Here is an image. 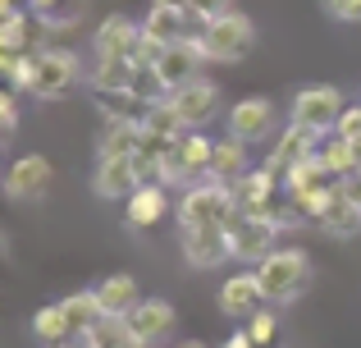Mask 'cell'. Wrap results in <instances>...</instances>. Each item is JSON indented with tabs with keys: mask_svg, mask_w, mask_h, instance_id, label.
Here are the masks:
<instances>
[{
	"mask_svg": "<svg viewBox=\"0 0 361 348\" xmlns=\"http://www.w3.org/2000/svg\"><path fill=\"white\" fill-rule=\"evenodd\" d=\"M256 280L265 289V303L288 307L311 289V257L298 248H274L265 261H256Z\"/></svg>",
	"mask_w": 361,
	"mask_h": 348,
	"instance_id": "cell-1",
	"label": "cell"
},
{
	"mask_svg": "<svg viewBox=\"0 0 361 348\" xmlns=\"http://www.w3.org/2000/svg\"><path fill=\"white\" fill-rule=\"evenodd\" d=\"M197 42H202V51H206V64H238V60H247V51H252L256 28L238 9H224V14H215V18L202 23Z\"/></svg>",
	"mask_w": 361,
	"mask_h": 348,
	"instance_id": "cell-2",
	"label": "cell"
},
{
	"mask_svg": "<svg viewBox=\"0 0 361 348\" xmlns=\"http://www.w3.org/2000/svg\"><path fill=\"white\" fill-rule=\"evenodd\" d=\"M233 211H238L233 184H224V179H197L183 193L174 215H178V229H192V224H229Z\"/></svg>",
	"mask_w": 361,
	"mask_h": 348,
	"instance_id": "cell-3",
	"label": "cell"
},
{
	"mask_svg": "<svg viewBox=\"0 0 361 348\" xmlns=\"http://www.w3.org/2000/svg\"><path fill=\"white\" fill-rule=\"evenodd\" d=\"M279 215L274 211H233L229 215V252L247 266L265 261L274 252V239H279Z\"/></svg>",
	"mask_w": 361,
	"mask_h": 348,
	"instance_id": "cell-4",
	"label": "cell"
},
{
	"mask_svg": "<svg viewBox=\"0 0 361 348\" xmlns=\"http://www.w3.org/2000/svg\"><path fill=\"white\" fill-rule=\"evenodd\" d=\"M78 78H82V69H78V55H73V51H64V46L32 51V83H27V92H32L37 101L64 97Z\"/></svg>",
	"mask_w": 361,
	"mask_h": 348,
	"instance_id": "cell-5",
	"label": "cell"
},
{
	"mask_svg": "<svg viewBox=\"0 0 361 348\" xmlns=\"http://www.w3.org/2000/svg\"><path fill=\"white\" fill-rule=\"evenodd\" d=\"M343 92L338 88H329V83H311V88H302L298 97H293V115H288V124H302V128H311L316 138H325V133H334V124H338V115H343Z\"/></svg>",
	"mask_w": 361,
	"mask_h": 348,
	"instance_id": "cell-6",
	"label": "cell"
},
{
	"mask_svg": "<svg viewBox=\"0 0 361 348\" xmlns=\"http://www.w3.org/2000/svg\"><path fill=\"white\" fill-rule=\"evenodd\" d=\"M202 60H206L202 42H197V37H178V42H165V51L156 55V64H151V78H156V88L169 97V92H178L183 83L197 78Z\"/></svg>",
	"mask_w": 361,
	"mask_h": 348,
	"instance_id": "cell-7",
	"label": "cell"
},
{
	"mask_svg": "<svg viewBox=\"0 0 361 348\" xmlns=\"http://www.w3.org/2000/svg\"><path fill=\"white\" fill-rule=\"evenodd\" d=\"M142 184H147V179L137 170V156H97L92 193H97L101 202H128Z\"/></svg>",
	"mask_w": 361,
	"mask_h": 348,
	"instance_id": "cell-8",
	"label": "cell"
},
{
	"mask_svg": "<svg viewBox=\"0 0 361 348\" xmlns=\"http://www.w3.org/2000/svg\"><path fill=\"white\" fill-rule=\"evenodd\" d=\"M183 234V261L192 270H211L220 266L229 252V224H192V229H178Z\"/></svg>",
	"mask_w": 361,
	"mask_h": 348,
	"instance_id": "cell-9",
	"label": "cell"
},
{
	"mask_svg": "<svg viewBox=\"0 0 361 348\" xmlns=\"http://www.w3.org/2000/svg\"><path fill=\"white\" fill-rule=\"evenodd\" d=\"M51 179H55V170H51L46 156H37V152L18 156L5 174V193L14 197V202H42V197L51 193Z\"/></svg>",
	"mask_w": 361,
	"mask_h": 348,
	"instance_id": "cell-10",
	"label": "cell"
},
{
	"mask_svg": "<svg viewBox=\"0 0 361 348\" xmlns=\"http://www.w3.org/2000/svg\"><path fill=\"white\" fill-rule=\"evenodd\" d=\"M169 101L178 106V115H183L188 128H202V124H211L215 110H220V88H215L211 78H202V73H197L192 83H183L178 92H169Z\"/></svg>",
	"mask_w": 361,
	"mask_h": 348,
	"instance_id": "cell-11",
	"label": "cell"
},
{
	"mask_svg": "<svg viewBox=\"0 0 361 348\" xmlns=\"http://www.w3.org/2000/svg\"><path fill=\"white\" fill-rule=\"evenodd\" d=\"M229 133L243 138V143H256V138H270L274 133V101L270 97H247V101H233L229 110Z\"/></svg>",
	"mask_w": 361,
	"mask_h": 348,
	"instance_id": "cell-12",
	"label": "cell"
},
{
	"mask_svg": "<svg viewBox=\"0 0 361 348\" xmlns=\"http://www.w3.org/2000/svg\"><path fill=\"white\" fill-rule=\"evenodd\" d=\"M174 303H165V298H142L137 307L128 312V325H133V335H137L147 348H156L160 340H169L174 335Z\"/></svg>",
	"mask_w": 361,
	"mask_h": 348,
	"instance_id": "cell-13",
	"label": "cell"
},
{
	"mask_svg": "<svg viewBox=\"0 0 361 348\" xmlns=\"http://www.w3.org/2000/svg\"><path fill=\"white\" fill-rule=\"evenodd\" d=\"M265 303V289L256 280V270H238L220 284V312L224 316H256Z\"/></svg>",
	"mask_w": 361,
	"mask_h": 348,
	"instance_id": "cell-14",
	"label": "cell"
},
{
	"mask_svg": "<svg viewBox=\"0 0 361 348\" xmlns=\"http://www.w3.org/2000/svg\"><path fill=\"white\" fill-rule=\"evenodd\" d=\"M316 143L320 138L311 133V128H302V124H288L283 128V138L279 143H274V152H270V170L279 174V184H283V174L293 170V165H302V161H311V156H316Z\"/></svg>",
	"mask_w": 361,
	"mask_h": 348,
	"instance_id": "cell-15",
	"label": "cell"
},
{
	"mask_svg": "<svg viewBox=\"0 0 361 348\" xmlns=\"http://www.w3.org/2000/svg\"><path fill=\"white\" fill-rule=\"evenodd\" d=\"M274 188H279V174L261 165V170L233 179V202H238V211H274Z\"/></svg>",
	"mask_w": 361,
	"mask_h": 348,
	"instance_id": "cell-16",
	"label": "cell"
},
{
	"mask_svg": "<svg viewBox=\"0 0 361 348\" xmlns=\"http://www.w3.org/2000/svg\"><path fill=\"white\" fill-rule=\"evenodd\" d=\"M137 37H142V28L133 23V18L110 14L106 23L97 28V37H92V51H97V55H128V60H133V51H137Z\"/></svg>",
	"mask_w": 361,
	"mask_h": 348,
	"instance_id": "cell-17",
	"label": "cell"
},
{
	"mask_svg": "<svg viewBox=\"0 0 361 348\" xmlns=\"http://www.w3.org/2000/svg\"><path fill=\"white\" fill-rule=\"evenodd\" d=\"M123 206H128V224H133V229H151V224L169 211V193H165L160 179H147V184H142Z\"/></svg>",
	"mask_w": 361,
	"mask_h": 348,
	"instance_id": "cell-18",
	"label": "cell"
},
{
	"mask_svg": "<svg viewBox=\"0 0 361 348\" xmlns=\"http://www.w3.org/2000/svg\"><path fill=\"white\" fill-rule=\"evenodd\" d=\"M137 64L128 55H97V69H92V88L97 92H137Z\"/></svg>",
	"mask_w": 361,
	"mask_h": 348,
	"instance_id": "cell-19",
	"label": "cell"
},
{
	"mask_svg": "<svg viewBox=\"0 0 361 348\" xmlns=\"http://www.w3.org/2000/svg\"><path fill=\"white\" fill-rule=\"evenodd\" d=\"M247 147L252 143H243V138H220L215 143V152H211V179H224V184H233V179H243L252 165H247Z\"/></svg>",
	"mask_w": 361,
	"mask_h": 348,
	"instance_id": "cell-20",
	"label": "cell"
},
{
	"mask_svg": "<svg viewBox=\"0 0 361 348\" xmlns=\"http://www.w3.org/2000/svg\"><path fill=\"white\" fill-rule=\"evenodd\" d=\"M97 298H101V307H106V316H128L133 307L142 303L137 280H133V275H106L97 284Z\"/></svg>",
	"mask_w": 361,
	"mask_h": 348,
	"instance_id": "cell-21",
	"label": "cell"
},
{
	"mask_svg": "<svg viewBox=\"0 0 361 348\" xmlns=\"http://www.w3.org/2000/svg\"><path fill=\"white\" fill-rule=\"evenodd\" d=\"M82 344L87 348H147L137 335H133L128 316H101V321L82 335Z\"/></svg>",
	"mask_w": 361,
	"mask_h": 348,
	"instance_id": "cell-22",
	"label": "cell"
},
{
	"mask_svg": "<svg viewBox=\"0 0 361 348\" xmlns=\"http://www.w3.org/2000/svg\"><path fill=\"white\" fill-rule=\"evenodd\" d=\"M316 156H320V165H325L334 179L353 174L357 165H361V161H357V143H353V138H343V133H325V138L316 143Z\"/></svg>",
	"mask_w": 361,
	"mask_h": 348,
	"instance_id": "cell-23",
	"label": "cell"
},
{
	"mask_svg": "<svg viewBox=\"0 0 361 348\" xmlns=\"http://www.w3.org/2000/svg\"><path fill=\"white\" fill-rule=\"evenodd\" d=\"M316 224H320L325 234H334V239H353V234L361 229V206H357V202H348V197L334 188V197H329L325 215H320Z\"/></svg>",
	"mask_w": 361,
	"mask_h": 348,
	"instance_id": "cell-24",
	"label": "cell"
},
{
	"mask_svg": "<svg viewBox=\"0 0 361 348\" xmlns=\"http://www.w3.org/2000/svg\"><path fill=\"white\" fill-rule=\"evenodd\" d=\"M142 133L174 143L178 133H188V124H183V115H178V106L165 97V101H151V106H147V115H142Z\"/></svg>",
	"mask_w": 361,
	"mask_h": 348,
	"instance_id": "cell-25",
	"label": "cell"
},
{
	"mask_svg": "<svg viewBox=\"0 0 361 348\" xmlns=\"http://www.w3.org/2000/svg\"><path fill=\"white\" fill-rule=\"evenodd\" d=\"M64 316H69V325H73V335H87L92 325L106 316V307H101V298H97V289H87V294H73V298H64Z\"/></svg>",
	"mask_w": 361,
	"mask_h": 348,
	"instance_id": "cell-26",
	"label": "cell"
},
{
	"mask_svg": "<svg viewBox=\"0 0 361 348\" xmlns=\"http://www.w3.org/2000/svg\"><path fill=\"white\" fill-rule=\"evenodd\" d=\"M142 147V124H128V119H110L106 138H101L97 156H137Z\"/></svg>",
	"mask_w": 361,
	"mask_h": 348,
	"instance_id": "cell-27",
	"label": "cell"
},
{
	"mask_svg": "<svg viewBox=\"0 0 361 348\" xmlns=\"http://www.w3.org/2000/svg\"><path fill=\"white\" fill-rule=\"evenodd\" d=\"M32 335L42 344H64L73 335V325H69V316H64V303H51V307H42V312L32 316Z\"/></svg>",
	"mask_w": 361,
	"mask_h": 348,
	"instance_id": "cell-28",
	"label": "cell"
},
{
	"mask_svg": "<svg viewBox=\"0 0 361 348\" xmlns=\"http://www.w3.org/2000/svg\"><path fill=\"white\" fill-rule=\"evenodd\" d=\"M183 18H188V9H169V5H151V14H147V32L156 37V42H178L183 37Z\"/></svg>",
	"mask_w": 361,
	"mask_h": 348,
	"instance_id": "cell-29",
	"label": "cell"
},
{
	"mask_svg": "<svg viewBox=\"0 0 361 348\" xmlns=\"http://www.w3.org/2000/svg\"><path fill=\"white\" fill-rule=\"evenodd\" d=\"M320 184H329V170H325V165H320V156H311V161L293 165V170L283 174V188H288V197L307 193V188H320Z\"/></svg>",
	"mask_w": 361,
	"mask_h": 348,
	"instance_id": "cell-30",
	"label": "cell"
},
{
	"mask_svg": "<svg viewBox=\"0 0 361 348\" xmlns=\"http://www.w3.org/2000/svg\"><path fill=\"white\" fill-rule=\"evenodd\" d=\"M27 28H32V18L23 9H0V51H23Z\"/></svg>",
	"mask_w": 361,
	"mask_h": 348,
	"instance_id": "cell-31",
	"label": "cell"
},
{
	"mask_svg": "<svg viewBox=\"0 0 361 348\" xmlns=\"http://www.w3.org/2000/svg\"><path fill=\"white\" fill-rule=\"evenodd\" d=\"M0 69H5V78L14 83V88L27 92V83H32V55L27 51H5L0 55Z\"/></svg>",
	"mask_w": 361,
	"mask_h": 348,
	"instance_id": "cell-32",
	"label": "cell"
},
{
	"mask_svg": "<svg viewBox=\"0 0 361 348\" xmlns=\"http://www.w3.org/2000/svg\"><path fill=\"white\" fill-rule=\"evenodd\" d=\"M247 335L256 340V348H265V344L274 340V316H270V312H256L252 321H247Z\"/></svg>",
	"mask_w": 361,
	"mask_h": 348,
	"instance_id": "cell-33",
	"label": "cell"
},
{
	"mask_svg": "<svg viewBox=\"0 0 361 348\" xmlns=\"http://www.w3.org/2000/svg\"><path fill=\"white\" fill-rule=\"evenodd\" d=\"M325 9L338 23H361V0H325Z\"/></svg>",
	"mask_w": 361,
	"mask_h": 348,
	"instance_id": "cell-34",
	"label": "cell"
},
{
	"mask_svg": "<svg viewBox=\"0 0 361 348\" xmlns=\"http://www.w3.org/2000/svg\"><path fill=\"white\" fill-rule=\"evenodd\" d=\"M229 5H233V0H188V14H192V18H202V23H206V18L224 14Z\"/></svg>",
	"mask_w": 361,
	"mask_h": 348,
	"instance_id": "cell-35",
	"label": "cell"
},
{
	"mask_svg": "<svg viewBox=\"0 0 361 348\" xmlns=\"http://www.w3.org/2000/svg\"><path fill=\"white\" fill-rule=\"evenodd\" d=\"M334 133H343V138H361V106H348L343 115H338V124H334Z\"/></svg>",
	"mask_w": 361,
	"mask_h": 348,
	"instance_id": "cell-36",
	"label": "cell"
},
{
	"mask_svg": "<svg viewBox=\"0 0 361 348\" xmlns=\"http://www.w3.org/2000/svg\"><path fill=\"white\" fill-rule=\"evenodd\" d=\"M338 193H343L348 202H357V206H361V165H357L353 174H343V179H338Z\"/></svg>",
	"mask_w": 361,
	"mask_h": 348,
	"instance_id": "cell-37",
	"label": "cell"
},
{
	"mask_svg": "<svg viewBox=\"0 0 361 348\" xmlns=\"http://www.w3.org/2000/svg\"><path fill=\"white\" fill-rule=\"evenodd\" d=\"M0 110H5V128H14V124H18V97H14V92L0 101Z\"/></svg>",
	"mask_w": 361,
	"mask_h": 348,
	"instance_id": "cell-38",
	"label": "cell"
},
{
	"mask_svg": "<svg viewBox=\"0 0 361 348\" xmlns=\"http://www.w3.org/2000/svg\"><path fill=\"white\" fill-rule=\"evenodd\" d=\"M27 5H32V14H37V18H46V14H55L60 5H69V0H27Z\"/></svg>",
	"mask_w": 361,
	"mask_h": 348,
	"instance_id": "cell-39",
	"label": "cell"
},
{
	"mask_svg": "<svg viewBox=\"0 0 361 348\" xmlns=\"http://www.w3.org/2000/svg\"><path fill=\"white\" fill-rule=\"evenodd\" d=\"M224 348H256V340L247 330H238V335H229V340H224Z\"/></svg>",
	"mask_w": 361,
	"mask_h": 348,
	"instance_id": "cell-40",
	"label": "cell"
},
{
	"mask_svg": "<svg viewBox=\"0 0 361 348\" xmlns=\"http://www.w3.org/2000/svg\"><path fill=\"white\" fill-rule=\"evenodd\" d=\"M156 5H169V9H188V0H156Z\"/></svg>",
	"mask_w": 361,
	"mask_h": 348,
	"instance_id": "cell-41",
	"label": "cell"
},
{
	"mask_svg": "<svg viewBox=\"0 0 361 348\" xmlns=\"http://www.w3.org/2000/svg\"><path fill=\"white\" fill-rule=\"evenodd\" d=\"M174 348H206V344H197V340H188V344H174Z\"/></svg>",
	"mask_w": 361,
	"mask_h": 348,
	"instance_id": "cell-42",
	"label": "cell"
},
{
	"mask_svg": "<svg viewBox=\"0 0 361 348\" xmlns=\"http://www.w3.org/2000/svg\"><path fill=\"white\" fill-rule=\"evenodd\" d=\"M0 9H18V0H0Z\"/></svg>",
	"mask_w": 361,
	"mask_h": 348,
	"instance_id": "cell-43",
	"label": "cell"
}]
</instances>
